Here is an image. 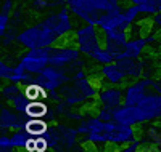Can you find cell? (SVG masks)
Returning <instances> with one entry per match:
<instances>
[{"label": "cell", "mask_w": 161, "mask_h": 152, "mask_svg": "<svg viewBox=\"0 0 161 152\" xmlns=\"http://www.w3.org/2000/svg\"><path fill=\"white\" fill-rule=\"evenodd\" d=\"M44 112H45V107L39 103H34L28 107V114H31V115H42Z\"/></svg>", "instance_id": "obj_3"}, {"label": "cell", "mask_w": 161, "mask_h": 152, "mask_svg": "<svg viewBox=\"0 0 161 152\" xmlns=\"http://www.w3.org/2000/svg\"><path fill=\"white\" fill-rule=\"evenodd\" d=\"M28 131H31V133H36V134L42 133V131H45V123L34 120V122H31L29 125H28Z\"/></svg>", "instance_id": "obj_2"}, {"label": "cell", "mask_w": 161, "mask_h": 152, "mask_svg": "<svg viewBox=\"0 0 161 152\" xmlns=\"http://www.w3.org/2000/svg\"><path fill=\"white\" fill-rule=\"evenodd\" d=\"M84 149H86L87 152H95V150H97L95 146H93L92 143H84Z\"/></svg>", "instance_id": "obj_6"}, {"label": "cell", "mask_w": 161, "mask_h": 152, "mask_svg": "<svg viewBox=\"0 0 161 152\" xmlns=\"http://www.w3.org/2000/svg\"><path fill=\"white\" fill-rule=\"evenodd\" d=\"M89 84H90L93 88H98L100 84H102V79H100V77H90V79H89Z\"/></svg>", "instance_id": "obj_5"}, {"label": "cell", "mask_w": 161, "mask_h": 152, "mask_svg": "<svg viewBox=\"0 0 161 152\" xmlns=\"http://www.w3.org/2000/svg\"><path fill=\"white\" fill-rule=\"evenodd\" d=\"M77 43V37L76 34L73 32H66L63 35H60L55 42V47H60V48H71V47H76Z\"/></svg>", "instance_id": "obj_1"}, {"label": "cell", "mask_w": 161, "mask_h": 152, "mask_svg": "<svg viewBox=\"0 0 161 152\" xmlns=\"http://www.w3.org/2000/svg\"><path fill=\"white\" fill-rule=\"evenodd\" d=\"M40 91H42V90H40L39 87H28V88H26V96L31 98V99H36L37 96L40 94Z\"/></svg>", "instance_id": "obj_4"}]
</instances>
